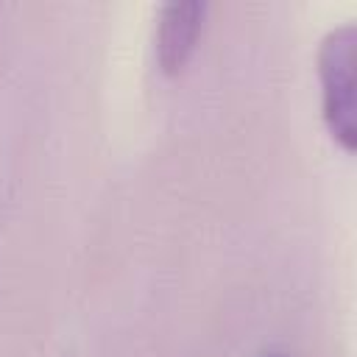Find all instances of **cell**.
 Listing matches in <instances>:
<instances>
[{
	"label": "cell",
	"instance_id": "7a4b0ae2",
	"mask_svg": "<svg viewBox=\"0 0 357 357\" xmlns=\"http://www.w3.org/2000/svg\"><path fill=\"white\" fill-rule=\"evenodd\" d=\"M206 3L201 0H170L156 14L153 50L165 73H178L195 50L198 33L204 28Z\"/></svg>",
	"mask_w": 357,
	"mask_h": 357
},
{
	"label": "cell",
	"instance_id": "3957f363",
	"mask_svg": "<svg viewBox=\"0 0 357 357\" xmlns=\"http://www.w3.org/2000/svg\"><path fill=\"white\" fill-rule=\"evenodd\" d=\"M262 357H284V354H282V351H265Z\"/></svg>",
	"mask_w": 357,
	"mask_h": 357
},
{
	"label": "cell",
	"instance_id": "6da1fadb",
	"mask_svg": "<svg viewBox=\"0 0 357 357\" xmlns=\"http://www.w3.org/2000/svg\"><path fill=\"white\" fill-rule=\"evenodd\" d=\"M354 64H357V28L343 22L332 28L318 47L321 109L332 139L351 153L357 145V100H354Z\"/></svg>",
	"mask_w": 357,
	"mask_h": 357
}]
</instances>
